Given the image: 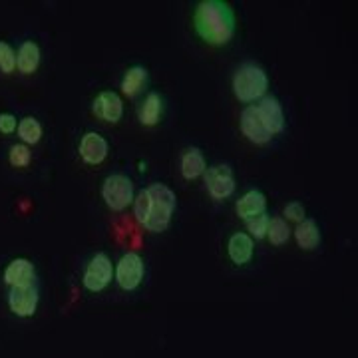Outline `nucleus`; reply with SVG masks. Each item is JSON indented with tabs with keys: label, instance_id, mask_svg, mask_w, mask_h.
Returning <instances> with one entry per match:
<instances>
[{
	"label": "nucleus",
	"instance_id": "nucleus-7",
	"mask_svg": "<svg viewBox=\"0 0 358 358\" xmlns=\"http://www.w3.org/2000/svg\"><path fill=\"white\" fill-rule=\"evenodd\" d=\"M205 183L211 197L227 199L235 192V178L229 166H213L205 169Z\"/></svg>",
	"mask_w": 358,
	"mask_h": 358
},
{
	"label": "nucleus",
	"instance_id": "nucleus-1",
	"mask_svg": "<svg viewBox=\"0 0 358 358\" xmlns=\"http://www.w3.org/2000/svg\"><path fill=\"white\" fill-rule=\"evenodd\" d=\"M193 26L199 38L213 46L227 44L237 28L235 13L223 0H203L193 14Z\"/></svg>",
	"mask_w": 358,
	"mask_h": 358
},
{
	"label": "nucleus",
	"instance_id": "nucleus-9",
	"mask_svg": "<svg viewBox=\"0 0 358 358\" xmlns=\"http://www.w3.org/2000/svg\"><path fill=\"white\" fill-rule=\"evenodd\" d=\"M255 108L261 122L265 124V128L271 134H279V131L285 129V114H282L281 103H279L277 98L267 96V98L261 100V103H257Z\"/></svg>",
	"mask_w": 358,
	"mask_h": 358
},
{
	"label": "nucleus",
	"instance_id": "nucleus-19",
	"mask_svg": "<svg viewBox=\"0 0 358 358\" xmlns=\"http://www.w3.org/2000/svg\"><path fill=\"white\" fill-rule=\"evenodd\" d=\"M145 84H148V70L143 66H134V68H129L122 80V90L128 96H136Z\"/></svg>",
	"mask_w": 358,
	"mask_h": 358
},
{
	"label": "nucleus",
	"instance_id": "nucleus-15",
	"mask_svg": "<svg viewBox=\"0 0 358 358\" xmlns=\"http://www.w3.org/2000/svg\"><path fill=\"white\" fill-rule=\"evenodd\" d=\"M265 207H267L265 195L253 189V192L245 193L243 197L239 199V203H237V213H239V217L247 221V219L265 213Z\"/></svg>",
	"mask_w": 358,
	"mask_h": 358
},
{
	"label": "nucleus",
	"instance_id": "nucleus-10",
	"mask_svg": "<svg viewBox=\"0 0 358 358\" xmlns=\"http://www.w3.org/2000/svg\"><path fill=\"white\" fill-rule=\"evenodd\" d=\"M94 114L98 117H102L103 122H120V117L124 114V103L120 100V96L115 92H102L98 94V98L94 100L92 106Z\"/></svg>",
	"mask_w": 358,
	"mask_h": 358
},
{
	"label": "nucleus",
	"instance_id": "nucleus-20",
	"mask_svg": "<svg viewBox=\"0 0 358 358\" xmlns=\"http://www.w3.org/2000/svg\"><path fill=\"white\" fill-rule=\"evenodd\" d=\"M159 115H162V98L159 94H148L145 102L141 106L140 110V120L143 126H155L159 122Z\"/></svg>",
	"mask_w": 358,
	"mask_h": 358
},
{
	"label": "nucleus",
	"instance_id": "nucleus-28",
	"mask_svg": "<svg viewBox=\"0 0 358 358\" xmlns=\"http://www.w3.org/2000/svg\"><path fill=\"white\" fill-rule=\"evenodd\" d=\"M16 129V117L13 114H0V131L10 134Z\"/></svg>",
	"mask_w": 358,
	"mask_h": 358
},
{
	"label": "nucleus",
	"instance_id": "nucleus-27",
	"mask_svg": "<svg viewBox=\"0 0 358 358\" xmlns=\"http://www.w3.org/2000/svg\"><path fill=\"white\" fill-rule=\"evenodd\" d=\"M285 215L289 219H293V221H303L305 219V207L293 201V203H289L285 207Z\"/></svg>",
	"mask_w": 358,
	"mask_h": 358
},
{
	"label": "nucleus",
	"instance_id": "nucleus-12",
	"mask_svg": "<svg viewBox=\"0 0 358 358\" xmlns=\"http://www.w3.org/2000/svg\"><path fill=\"white\" fill-rule=\"evenodd\" d=\"M80 155L86 164H102L108 155V141L103 140L100 134H94V131H88L82 141H80Z\"/></svg>",
	"mask_w": 358,
	"mask_h": 358
},
{
	"label": "nucleus",
	"instance_id": "nucleus-5",
	"mask_svg": "<svg viewBox=\"0 0 358 358\" xmlns=\"http://www.w3.org/2000/svg\"><path fill=\"white\" fill-rule=\"evenodd\" d=\"M114 277V267H112V261L108 259V255L98 253L86 267L84 273V287L92 291V293H100L103 291Z\"/></svg>",
	"mask_w": 358,
	"mask_h": 358
},
{
	"label": "nucleus",
	"instance_id": "nucleus-11",
	"mask_svg": "<svg viewBox=\"0 0 358 358\" xmlns=\"http://www.w3.org/2000/svg\"><path fill=\"white\" fill-rule=\"evenodd\" d=\"M241 129L247 136V140H251L253 143H267L273 138V134L265 128V124L261 122V117L257 114L255 106L245 108L241 114Z\"/></svg>",
	"mask_w": 358,
	"mask_h": 358
},
{
	"label": "nucleus",
	"instance_id": "nucleus-22",
	"mask_svg": "<svg viewBox=\"0 0 358 358\" xmlns=\"http://www.w3.org/2000/svg\"><path fill=\"white\" fill-rule=\"evenodd\" d=\"M18 136L26 141V143H36L42 136V128H40L38 120L34 117H24L18 124Z\"/></svg>",
	"mask_w": 358,
	"mask_h": 358
},
{
	"label": "nucleus",
	"instance_id": "nucleus-6",
	"mask_svg": "<svg viewBox=\"0 0 358 358\" xmlns=\"http://www.w3.org/2000/svg\"><path fill=\"white\" fill-rule=\"evenodd\" d=\"M143 259L138 253H128L120 259L115 268V281L124 291H136L143 281Z\"/></svg>",
	"mask_w": 358,
	"mask_h": 358
},
{
	"label": "nucleus",
	"instance_id": "nucleus-3",
	"mask_svg": "<svg viewBox=\"0 0 358 358\" xmlns=\"http://www.w3.org/2000/svg\"><path fill=\"white\" fill-rule=\"evenodd\" d=\"M148 193H150V199H152V207H150V215L145 219L143 227H148L154 233H162V231L167 229L171 215L176 211V205H178L176 193L171 192L166 183L150 185Z\"/></svg>",
	"mask_w": 358,
	"mask_h": 358
},
{
	"label": "nucleus",
	"instance_id": "nucleus-25",
	"mask_svg": "<svg viewBox=\"0 0 358 358\" xmlns=\"http://www.w3.org/2000/svg\"><path fill=\"white\" fill-rule=\"evenodd\" d=\"M150 207H152V199H150V193L148 189L138 193V199H136V217L140 223H145V219L150 215Z\"/></svg>",
	"mask_w": 358,
	"mask_h": 358
},
{
	"label": "nucleus",
	"instance_id": "nucleus-8",
	"mask_svg": "<svg viewBox=\"0 0 358 358\" xmlns=\"http://www.w3.org/2000/svg\"><path fill=\"white\" fill-rule=\"evenodd\" d=\"M8 305L13 308L14 315H18V317H32L36 313V307H38V289H36V285L10 287Z\"/></svg>",
	"mask_w": 358,
	"mask_h": 358
},
{
	"label": "nucleus",
	"instance_id": "nucleus-13",
	"mask_svg": "<svg viewBox=\"0 0 358 358\" xmlns=\"http://www.w3.org/2000/svg\"><path fill=\"white\" fill-rule=\"evenodd\" d=\"M34 279H36V271H34V265L28 259H14L4 271V281L8 282L10 287L34 285Z\"/></svg>",
	"mask_w": 358,
	"mask_h": 358
},
{
	"label": "nucleus",
	"instance_id": "nucleus-18",
	"mask_svg": "<svg viewBox=\"0 0 358 358\" xmlns=\"http://www.w3.org/2000/svg\"><path fill=\"white\" fill-rule=\"evenodd\" d=\"M205 169V157L201 154V150H197V148H189L183 157H181V173H183V178L185 179H195L199 178V176H203Z\"/></svg>",
	"mask_w": 358,
	"mask_h": 358
},
{
	"label": "nucleus",
	"instance_id": "nucleus-14",
	"mask_svg": "<svg viewBox=\"0 0 358 358\" xmlns=\"http://www.w3.org/2000/svg\"><path fill=\"white\" fill-rule=\"evenodd\" d=\"M229 257L235 265H247L253 257V239L247 233H235L229 239Z\"/></svg>",
	"mask_w": 358,
	"mask_h": 358
},
{
	"label": "nucleus",
	"instance_id": "nucleus-4",
	"mask_svg": "<svg viewBox=\"0 0 358 358\" xmlns=\"http://www.w3.org/2000/svg\"><path fill=\"white\" fill-rule=\"evenodd\" d=\"M102 195L103 199H106V205L110 209L122 211L134 199V183L126 176H120V173L110 176V178H106V181H103Z\"/></svg>",
	"mask_w": 358,
	"mask_h": 358
},
{
	"label": "nucleus",
	"instance_id": "nucleus-21",
	"mask_svg": "<svg viewBox=\"0 0 358 358\" xmlns=\"http://www.w3.org/2000/svg\"><path fill=\"white\" fill-rule=\"evenodd\" d=\"M289 225L282 221L281 217H273L268 219V227H267V237L268 241L273 245H282L289 241Z\"/></svg>",
	"mask_w": 358,
	"mask_h": 358
},
{
	"label": "nucleus",
	"instance_id": "nucleus-2",
	"mask_svg": "<svg viewBox=\"0 0 358 358\" xmlns=\"http://www.w3.org/2000/svg\"><path fill=\"white\" fill-rule=\"evenodd\" d=\"M268 88L267 72L259 64L247 62L233 76V94L239 102H255L265 96Z\"/></svg>",
	"mask_w": 358,
	"mask_h": 358
},
{
	"label": "nucleus",
	"instance_id": "nucleus-16",
	"mask_svg": "<svg viewBox=\"0 0 358 358\" xmlns=\"http://www.w3.org/2000/svg\"><path fill=\"white\" fill-rule=\"evenodd\" d=\"M40 62V48L36 42L32 40H26L20 44L18 54H16V66L22 74H32Z\"/></svg>",
	"mask_w": 358,
	"mask_h": 358
},
{
	"label": "nucleus",
	"instance_id": "nucleus-23",
	"mask_svg": "<svg viewBox=\"0 0 358 358\" xmlns=\"http://www.w3.org/2000/svg\"><path fill=\"white\" fill-rule=\"evenodd\" d=\"M14 68H16V52L13 50L10 44L0 42V70L8 74Z\"/></svg>",
	"mask_w": 358,
	"mask_h": 358
},
{
	"label": "nucleus",
	"instance_id": "nucleus-17",
	"mask_svg": "<svg viewBox=\"0 0 358 358\" xmlns=\"http://www.w3.org/2000/svg\"><path fill=\"white\" fill-rule=\"evenodd\" d=\"M294 237H296V243L301 249H317L320 243V231L319 225L313 221V219H303L299 223V227L294 231Z\"/></svg>",
	"mask_w": 358,
	"mask_h": 358
},
{
	"label": "nucleus",
	"instance_id": "nucleus-24",
	"mask_svg": "<svg viewBox=\"0 0 358 358\" xmlns=\"http://www.w3.org/2000/svg\"><path fill=\"white\" fill-rule=\"evenodd\" d=\"M247 227H249L251 235H253L255 239H263V237L267 235L268 217L265 215V213H261V215H255V217L247 219Z\"/></svg>",
	"mask_w": 358,
	"mask_h": 358
},
{
	"label": "nucleus",
	"instance_id": "nucleus-26",
	"mask_svg": "<svg viewBox=\"0 0 358 358\" xmlns=\"http://www.w3.org/2000/svg\"><path fill=\"white\" fill-rule=\"evenodd\" d=\"M10 164L16 167H24L30 164V150L22 145V143H16L10 148Z\"/></svg>",
	"mask_w": 358,
	"mask_h": 358
}]
</instances>
